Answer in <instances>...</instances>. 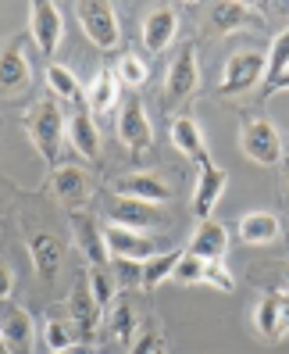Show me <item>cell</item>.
Here are the masks:
<instances>
[{
	"mask_svg": "<svg viewBox=\"0 0 289 354\" xmlns=\"http://www.w3.org/2000/svg\"><path fill=\"white\" fill-rule=\"evenodd\" d=\"M236 236L246 247H268V243H275L282 236V225L272 212H246L236 225Z\"/></svg>",
	"mask_w": 289,
	"mask_h": 354,
	"instance_id": "21",
	"label": "cell"
},
{
	"mask_svg": "<svg viewBox=\"0 0 289 354\" xmlns=\"http://www.w3.org/2000/svg\"><path fill=\"white\" fill-rule=\"evenodd\" d=\"M254 333L257 340L264 344H279L282 333H279V294H264L254 308Z\"/></svg>",
	"mask_w": 289,
	"mask_h": 354,
	"instance_id": "25",
	"label": "cell"
},
{
	"mask_svg": "<svg viewBox=\"0 0 289 354\" xmlns=\"http://www.w3.org/2000/svg\"><path fill=\"white\" fill-rule=\"evenodd\" d=\"M203 272H208V261L197 258V254H182L179 265H175V272H172V279L182 283V286H193V283H203Z\"/></svg>",
	"mask_w": 289,
	"mask_h": 354,
	"instance_id": "32",
	"label": "cell"
},
{
	"mask_svg": "<svg viewBox=\"0 0 289 354\" xmlns=\"http://www.w3.org/2000/svg\"><path fill=\"white\" fill-rule=\"evenodd\" d=\"M282 90H289V72L275 82V86H268V90H264V100H272V97H275V93H282Z\"/></svg>",
	"mask_w": 289,
	"mask_h": 354,
	"instance_id": "39",
	"label": "cell"
},
{
	"mask_svg": "<svg viewBox=\"0 0 289 354\" xmlns=\"http://www.w3.org/2000/svg\"><path fill=\"white\" fill-rule=\"evenodd\" d=\"M29 32H32V44L43 57H54L61 39H65V11L50 0H32L29 4Z\"/></svg>",
	"mask_w": 289,
	"mask_h": 354,
	"instance_id": "7",
	"label": "cell"
},
{
	"mask_svg": "<svg viewBox=\"0 0 289 354\" xmlns=\"http://www.w3.org/2000/svg\"><path fill=\"white\" fill-rule=\"evenodd\" d=\"M118 90H121V82H118V72H111V68H104L97 79H93V86H90V108L97 111V115H108L114 104H118Z\"/></svg>",
	"mask_w": 289,
	"mask_h": 354,
	"instance_id": "28",
	"label": "cell"
},
{
	"mask_svg": "<svg viewBox=\"0 0 289 354\" xmlns=\"http://www.w3.org/2000/svg\"><path fill=\"white\" fill-rule=\"evenodd\" d=\"M104 240H108V251L111 258H126V261H150L157 251V243L147 236V233H136V229H126V225H104Z\"/></svg>",
	"mask_w": 289,
	"mask_h": 354,
	"instance_id": "12",
	"label": "cell"
},
{
	"mask_svg": "<svg viewBox=\"0 0 289 354\" xmlns=\"http://www.w3.org/2000/svg\"><path fill=\"white\" fill-rule=\"evenodd\" d=\"M118 143L129 151L132 161H143L154 147V126L147 111H143L139 100H126L121 104V115H118Z\"/></svg>",
	"mask_w": 289,
	"mask_h": 354,
	"instance_id": "6",
	"label": "cell"
},
{
	"mask_svg": "<svg viewBox=\"0 0 289 354\" xmlns=\"http://www.w3.org/2000/svg\"><path fill=\"white\" fill-rule=\"evenodd\" d=\"M39 333H43V347H47L50 354L79 347V337H82L72 319H57V315H47L43 326H39Z\"/></svg>",
	"mask_w": 289,
	"mask_h": 354,
	"instance_id": "24",
	"label": "cell"
},
{
	"mask_svg": "<svg viewBox=\"0 0 289 354\" xmlns=\"http://www.w3.org/2000/svg\"><path fill=\"white\" fill-rule=\"evenodd\" d=\"M203 283L215 286V290H221V294H232V290H236V279H232L229 268H225V261H208V272H203Z\"/></svg>",
	"mask_w": 289,
	"mask_h": 354,
	"instance_id": "34",
	"label": "cell"
},
{
	"mask_svg": "<svg viewBox=\"0 0 289 354\" xmlns=\"http://www.w3.org/2000/svg\"><path fill=\"white\" fill-rule=\"evenodd\" d=\"M200 86V61H197V44H186L164 75V108H179L186 104Z\"/></svg>",
	"mask_w": 289,
	"mask_h": 354,
	"instance_id": "5",
	"label": "cell"
},
{
	"mask_svg": "<svg viewBox=\"0 0 289 354\" xmlns=\"http://www.w3.org/2000/svg\"><path fill=\"white\" fill-rule=\"evenodd\" d=\"M168 136H172V147L179 154H186L190 161H197V169L211 165V151H208V140H203V129L197 126L193 115H175L172 126H168Z\"/></svg>",
	"mask_w": 289,
	"mask_h": 354,
	"instance_id": "14",
	"label": "cell"
},
{
	"mask_svg": "<svg viewBox=\"0 0 289 354\" xmlns=\"http://www.w3.org/2000/svg\"><path fill=\"white\" fill-rule=\"evenodd\" d=\"M108 218H111V225H126V229H136V233H147V229L164 225V212L157 204L132 201V197H111Z\"/></svg>",
	"mask_w": 289,
	"mask_h": 354,
	"instance_id": "10",
	"label": "cell"
},
{
	"mask_svg": "<svg viewBox=\"0 0 289 354\" xmlns=\"http://www.w3.org/2000/svg\"><path fill=\"white\" fill-rule=\"evenodd\" d=\"M157 354H164V351H157Z\"/></svg>",
	"mask_w": 289,
	"mask_h": 354,
	"instance_id": "43",
	"label": "cell"
},
{
	"mask_svg": "<svg viewBox=\"0 0 289 354\" xmlns=\"http://www.w3.org/2000/svg\"><path fill=\"white\" fill-rule=\"evenodd\" d=\"M68 143H72V151L82 154V158H90V161L100 158V129H97V122L90 118L86 108H79L68 118Z\"/></svg>",
	"mask_w": 289,
	"mask_h": 354,
	"instance_id": "23",
	"label": "cell"
},
{
	"mask_svg": "<svg viewBox=\"0 0 289 354\" xmlns=\"http://www.w3.org/2000/svg\"><path fill=\"white\" fill-rule=\"evenodd\" d=\"M264 57H268V68H264V90H268L289 72V26L272 39V47H268Z\"/></svg>",
	"mask_w": 289,
	"mask_h": 354,
	"instance_id": "30",
	"label": "cell"
},
{
	"mask_svg": "<svg viewBox=\"0 0 289 354\" xmlns=\"http://www.w3.org/2000/svg\"><path fill=\"white\" fill-rule=\"evenodd\" d=\"M279 333H289V294H279Z\"/></svg>",
	"mask_w": 289,
	"mask_h": 354,
	"instance_id": "38",
	"label": "cell"
},
{
	"mask_svg": "<svg viewBox=\"0 0 289 354\" xmlns=\"http://www.w3.org/2000/svg\"><path fill=\"white\" fill-rule=\"evenodd\" d=\"M86 279H90V294H93V301H97L100 308H111V304H114V279L104 272V268H90Z\"/></svg>",
	"mask_w": 289,
	"mask_h": 354,
	"instance_id": "33",
	"label": "cell"
},
{
	"mask_svg": "<svg viewBox=\"0 0 289 354\" xmlns=\"http://www.w3.org/2000/svg\"><path fill=\"white\" fill-rule=\"evenodd\" d=\"M57 354H82V351H79V347H72V351H57Z\"/></svg>",
	"mask_w": 289,
	"mask_h": 354,
	"instance_id": "41",
	"label": "cell"
},
{
	"mask_svg": "<svg viewBox=\"0 0 289 354\" xmlns=\"http://www.w3.org/2000/svg\"><path fill=\"white\" fill-rule=\"evenodd\" d=\"M0 340L8 354H32L36 351V319L22 304L0 301Z\"/></svg>",
	"mask_w": 289,
	"mask_h": 354,
	"instance_id": "8",
	"label": "cell"
},
{
	"mask_svg": "<svg viewBox=\"0 0 289 354\" xmlns=\"http://www.w3.org/2000/svg\"><path fill=\"white\" fill-rule=\"evenodd\" d=\"M114 265V276H118V286H139V276H143V265L139 261H126V258H111Z\"/></svg>",
	"mask_w": 289,
	"mask_h": 354,
	"instance_id": "35",
	"label": "cell"
},
{
	"mask_svg": "<svg viewBox=\"0 0 289 354\" xmlns=\"http://www.w3.org/2000/svg\"><path fill=\"white\" fill-rule=\"evenodd\" d=\"M264 68L268 57L261 50H236L229 54L221 68V82H218V97H239L246 90H254L257 82H264Z\"/></svg>",
	"mask_w": 289,
	"mask_h": 354,
	"instance_id": "3",
	"label": "cell"
},
{
	"mask_svg": "<svg viewBox=\"0 0 289 354\" xmlns=\"http://www.w3.org/2000/svg\"><path fill=\"white\" fill-rule=\"evenodd\" d=\"M0 354H8V351H4V340H0Z\"/></svg>",
	"mask_w": 289,
	"mask_h": 354,
	"instance_id": "42",
	"label": "cell"
},
{
	"mask_svg": "<svg viewBox=\"0 0 289 354\" xmlns=\"http://www.w3.org/2000/svg\"><path fill=\"white\" fill-rule=\"evenodd\" d=\"M29 261H32V272L39 283H50L61 265H65V243H61V236L47 233V229H39V233L29 236Z\"/></svg>",
	"mask_w": 289,
	"mask_h": 354,
	"instance_id": "13",
	"label": "cell"
},
{
	"mask_svg": "<svg viewBox=\"0 0 289 354\" xmlns=\"http://www.w3.org/2000/svg\"><path fill=\"white\" fill-rule=\"evenodd\" d=\"M147 79H150V68H147V61H143L139 54L126 50L118 57V82L121 86H143Z\"/></svg>",
	"mask_w": 289,
	"mask_h": 354,
	"instance_id": "31",
	"label": "cell"
},
{
	"mask_svg": "<svg viewBox=\"0 0 289 354\" xmlns=\"http://www.w3.org/2000/svg\"><path fill=\"white\" fill-rule=\"evenodd\" d=\"M254 15H257V8L243 4V0H218V4L208 8V18H211L215 32H239L246 26H257Z\"/></svg>",
	"mask_w": 289,
	"mask_h": 354,
	"instance_id": "22",
	"label": "cell"
},
{
	"mask_svg": "<svg viewBox=\"0 0 289 354\" xmlns=\"http://www.w3.org/2000/svg\"><path fill=\"white\" fill-rule=\"evenodd\" d=\"M225 186H229V172L218 169V165H203L200 176H197V186H193V215L197 222H208L211 212L218 207L221 194H225Z\"/></svg>",
	"mask_w": 289,
	"mask_h": 354,
	"instance_id": "16",
	"label": "cell"
},
{
	"mask_svg": "<svg viewBox=\"0 0 289 354\" xmlns=\"http://www.w3.org/2000/svg\"><path fill=\"white\" fill-rule=\"evenodd\" d=\"M75 15H79V26H82V32L90 36L93 47L118 50V44H121V22H118V11L108 4V0H79Z\"/></svg>",
	"mask_w": 289,
	"mask_h": 354,
	"instance_id": "2",
	"label": "cell"
},
{
	"mask_svg": "<svg viewBox=\"0 0 289 354\" xmlns=\"http://www.w3.org/2000/svg\"><path fill=\"white\" fill-rule=\"evenodd\" d=\"M50 190H54V197L65 204V207H72V212H79L82 204H90V197H93V186H90V176L79 169V165H61V169H54V176H50Z\"/></svg>",
	"mask_w": 289,
	"mask_h": 354,
	"instance_id": "15",
	"label": "cell"
},
{
	"mask_svg": "<svg viewBox=\"0 0 289 354\" xmlns=\"http://www.w3.org/2000/svg\"><path fill=\"white\" fill-rule=\"evenodd\" d=\"M179 26H182V11L172 8V4H161L154 11H147V18H143V44H147L150 54H161V50H168L175 44V36H179Z\"/></svg>",
	"mask_w": 289,
	"mask_h": 354,
	"instance_id": "11",
	"label": "cell"
},
{
	"mask_svg": "<svg viewBox=\"0 0 289 354\" xmlns=\"http://www.w3.org/2000/svg\"><path fill=\"white\" fill-rule=\"evenodd\" d=\"M179 251H161L150 261H143V276H139V290H157L164 279H172L175 265H179Z\"/></svg>",
	"mask_w": 289,
	"mask_h": 354,
	"instance_id": "29",
	"label": "cell"
},
{
	"mask_svg": "<svg viewBox=\"0 0 289 354\" xmlns=\"http://www.w3.org/2000/svg\"><path fill=\"white\" fill-rule=\"evenodd\" d=\"M118 197H132V201H147V204H164L172 201V186L164 183L157 172H132V176H121L114 183Z\"/></svg>",
	"mask_w": 289,
	"mask_h": 354,
	"instance_id": "19",
	"label": "cell"
},
{
	"mask_svg": "<svg viewBox=\"0 0 289 354\" xmlns=\"http://www.w3.org/2000/svg\"><path fill=\"white\" fill-rule=\"evenodd\" d=\"M26 133L32 140L36 154L43 158L50 169H61V147H65V140H68V122L61 118V108H57L54 97H43L26 115Z\"/></svg>",
	"mask_w": 289,
	"mask_h": 354,
	"instance_id": "1",
	"label": "cell"
},
{
	"mask_svg": "<svg viewBox=\"0 0 289 354\" xmlns=\"http://www.w3.org/2000/svg\"><path fill=\"white\" fill-rule=\"evenodd\" d=\"M11 290H14V272L8 261H0V301H11Z\"/></svg>",
	"mask_w": 289,
	"mask_h": 354,
	"instance_id": "37",
	"label": "cell"
},
{
	"mask_svg": "<svg viewBox=\"0 0 289 354\" xmlns=\"http://www.w3.org/2000/svg\"><path fill=\"white\" fill-rule=\"evenodd\" d=\"M161 351V333H139V340L129 347V354H157Z\"/></svg>",
	"mask_w": 289,
	"mask_h": 354,
	"instance_id": "36",
	"label": "cell"
},
{
	"mask_svg": "<svg viewBox=\"0 0 289 354\" xmlns=\"http://www.w3.org/2000/svg\"><path fill=\"white\" fill-rule=\"evenodd\" d=\"M282 294H289V265L282 268Z\"/></svg>",
	"mask_w": 289,
	"mask_h": 354,
	"instance_id": "40",
	"label": "cell"
},
{
	"mask_svg": "<svg viewBox=\"0 0 289 354\" xmlns=\"http://www.w3.org/2000/svg\"><path fill=\"white\" fill-rule=\"evenodd\" d=\"M186 254H197L203 261H225V254H229V229L215 218L197 222L190 243H186Z\"/></svg>",
	"mask_w": 289,
	"mask_h": 354,
	"instance_id": "17",
	"label": "cell"
},
{
	"mask_svg": "<svg viewBox=\"0 0 289 354\" xmlns=\"http://www.w3.org/2000/svg\"><path fill=\"white\" fill-rule=\"evenodd\" d=\"M72 240L79 247V254L90 261V268H104L111 265V251L104 240V225L90 218L86 212H72Z\"/></svg>",
	"mask_w": 289,
	"mask_h": 354,
	"instance_id": "9",
	"label": "cell"
},
{
	"mask_svg": "<svg viewBox=\"0 0 289 354\" xmlns=\"http://www.w3.org/2000/svg\"><path fill=\"white\" fill-rule=\"evenodd\" d=\"M136 326H139L136 308L126 297H118L111 304V311H108V333H111L118 344H136Z\"/></svg>",
	"mask_w": 289,
	"mask_h": 354,
	"instance_id": "26",
	"label": "cell"
},
{
	"mask_svg": "<svg viewBox=\"0 0 289 354\" xmlns=\"http://www.w3.org/2000/svg\"><path fill=\"white\" fill-rule=\"evenodd\" d=\"M26 86H29V57L22 39H11L8 47H0V97H14Z\"/></svg>",
	"mask_w": 289,
	"mask_h": 354,
	"instance_id": "18",
	"label": "cell"
},
{
	"mask_svg": "<svg viewBox=\"0 0 289 354\" xmlns=\"http://www.w3.org/2000/svg\"><path fill=\"white\" fill-rule=\"evenodd\" d=\"M43 75H47V90H50L54 100H72V104L82 100L79 79H75V72H72L68 65H57V61H50Z\"/></svg>",
	"mask_w": 289,
	"mask_h": 354,
	"instance_id": "27",
	"label": "cell"
},
{
	"mask_svg": "<svg viewBox=\"0 0 289 354\" xmlns=\"http://www.w3.org/2000/svg\"><path fill=\"white\" fill-rule=\"evenodd\" d=\"M239 151L250 158L254 165L272 169V165L282 161V136H279V129L268 118H243V126H239Z\"/></svg>",
	"mask_w": 289,
	"mask_h": 354,
	"instance_id": "4",
	"label": "cell"
},
{
	"mask_svg": "<svg viewBox=\"0 0 289 354\" xmlns=\"http://www.w3.org/2000/svg\"><path fill=\"white\" fill-rule=\"evenodd\" d=\"M68 311H72V322H75V329L82 333V337H90V333L100 326V315H104V308L93 301L86 272H82V276L75 279V286H72V294H68Z\"/></svg>",
	"mask_w": 289,
	"mask_h": 354,
	"instance_id": "20",
	"label": "cell"
}]
</instances>
